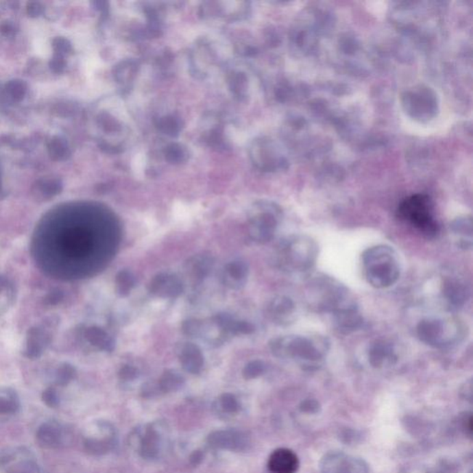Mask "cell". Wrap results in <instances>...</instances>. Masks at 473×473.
I'll use <instances>...</instances> for the list:
<instances>
[{
    "mask_svg": "<svg viewBox=\"0 0 473 473\" xmlns=\"http://www.w3.org/2000/svg\"><path fill=\"white\" fill-rule=\"evenodd\" d=\"M271 352L276 357L293 360L304 367L313 369L320 366L330 350L328 337L289 335L276 337L269 343Z\"/></svg>",
    "mask_w": 473,
    "mask_h": 473,
    "instance_id": "obj_1",
    "label": "cell"
},
{
    "mask_svg": "<svg viewBox=\"0 0 473 473\" xmlns=\"http://www.w3.org/2000/svg\"><path fill=\"white\" fill-rule=\"evenodd\" d=\"M309 294L313 307L332 317L359 310L357 300L350 289L330 276L317 275L311 278Z\"/></svg>",
    "mask_w": 473,
    "mask_h": 473,
    "instance_id": "obj_2",
    "label": "cell"
},
{
    "mask_svg": "<svg viewBox=\"0 0 473 473\" xmlns=\"http://www.w3.org/2000/svg\"><path fill=\"white\" fill-rule=\"evenodd\" d=\"M361 263L364 276L374 288H390L400 278V259L390 246L380 244L366 249L361 255Z\"/></svg>",
    "mask_w": 473,
    "mask_h": 473,
    "instance_id": "obj_3",
    "label": "cell"
},
{
    "mask_svg": "<svg viewBox=\"0 0 473 473\" xmlns=\"http://www.w3.org/2000/svg\"><path fill=\"white\" fill-rule=\"evenodd\" d=\"M318 245L307 235H293L281 241L276 250V264L291 274H306L315 267Z\"/></svg>",
    "mask_w": 473,
    "mask_h": 473,
    "instance_id": "obj_4",
    "label": "cell"
},
{
    "mask_svg": "<svg viewBox=\"0 0 473 473\" xmlns=\"http://www.w3.org/2000/svg\"><path fill=\"white\" fill-rule=\"evenodd\" d=\"M467 328L463 322L455 317H428L419 322L416 328L418 339L427 346L437 350L451 349L463 341Z\"/></svg>",
    "mask_w": 473,
    "mask_h": 473,
    "instance_id": "obj_5",
    "label": "cell"
},
{
    "mask_svg": "<svg viewBox=\"0 0 473 473\" xmlns=\"http://www.w3.org/2000/svg\"><path fill=\"white\" fill-rule=\"evenodd\" d=\"M398 219L410 223L427 239H434L440 231L433 213V202L426 195H414L406 198L397 210Z\"/></svg>",
    "mask_w": 473,
    "mask_h": 473,
    "instance_id": "obj_6",
    "label": "cell"
},
{
    "mask_svg": "<svg viewBox=\"0 0 473 473\" xmlns=\"http://www.w3.org/2000/svg\"><path fill=\"white\" fill-rule=\"evenodd\" d=\"M132 445L145 459L160 458L169 442V433L163 422H151L138 428L132 435Z\"/></svg>",
    "mask_w": 473,
    "mask_h": 473,
    "instance_id": "obj_7",
    "label": "cell"
},
{
    "mask_svg": "<svg viewBox=\"0 0 473 473\" xmlns=\"http://www.w3.org/2000/svg\"><path fill=\"white\" fill-rule=\"evenodd\" d=\"M282 217V210L276 204H260L249 220L250 239L258 244L269 243L275 236Z\"/></svg>",
    "mask_w": 473,
    "mask_h": 473,
    "instance_id": "obj_8",
    "label": "cell"
},
{
    "mask_svg": "<svg viewBox=\"0 0 473 473\" xmlns=\"http://www.w3.org/2000/svg\"><path fill=\"white\" fill-rule=\"evenodd\" d=\"M402 106L405 112L419 122H428L435 118L438 101L434 90L425 85H417L402 95Z\"/></svg>",
    "mask_w": 473,
    "mask_h": 473,
    "instance_id": "obj_9",
    "label": "cell"
},
{
    "mask_svg": "<svg viewBox=\"0 0 473 473\" xmlns=\"http://www.w3.org/2000/svg\"><path fill=\"white\" fill-rule=\"evenodd\" d=\"M148 291L161 299H176L184 292V284L176 274L162 272L151 279Z\"/></svg>",
    "mask_w": 473,
    "mask_h": 473,
    "instance_id": "obj_10",
    "label": "cell"
},
{
    "mask_svg": "<svg viewBox=\"0 0 473 473\" xmlns=\"http://www.w3.org/2000/svg\"><path fill=\"white\" fill-rule=\"evenodd\" d=\"M470 294V287L462 278L449 276L444 279L442 298L449 310H459L463 307Z\"/></svg>",
    "mask_w": 473,
    "mask_h": 473,
    "instance_id": "obj_11",
    "label": "cell"
},
{
    "mask_svg": "<svg viewBox=\"0 0 473 473\" xmlns=\"http://www.w3.org/2000/svg\"><path fill=\"white\" fill-rule=\"evenodd\" d=\"M207 442L213 448L230 451H243L250 445L248 435L243 431L236 429L213 432L207 438Z\"/></svg>",
    "mask_w": 473,
    "mask_h": 473,
    "instance_id": "obj_12",
    "label": "cell"
},
{
    "mask_svg": "<svg viewBox=\"0 0 473 473\" xmlns=\"http://www.w3.org/2000/svg\"><path fill=\"white\" fill-rule=\"evenodd\" d=\"M267 315L276 325L282 326L291 325L296 320V304L289 297H275L267 304Z\"/></svg>",
    "mask_w": 473,
    "mask_h": 473,
    "instance_id": "obj_13",
    "label": "cell"
},
{
    "mask_svg": "<svg viewBox=\"0 0 473 473\" xmlns=\"http://www.w3.org/2000/svg\"><path fill=\"white\" fill-rule=\"evenodd\" d=\"M52 334L45 325L34 326L29 329L23 355L27 358L41 357L52 341Z\"/></svg>",
    "mask_w": 473,
    "mask_h": 473,
    "instance_id": "obj_14",
    "label": "cell"
},
{
    "mask_svg": "<svg viewBox=\"0 0 473 473\" xmlns=\"http://www.w3.org/2000/svg\"><path fill=\"white\" fill-rule=\"evenodd\" d=\"M249 276V265L241 259L228 262L223 267L221 281L228 288L240 289L245 286Z\"/></svg>",
    "mask_w": 473,
    "mask_h": 473,
    "instance_id": "obj_15",
    "label": "cell"
},
{
    "mask_svg": "<svg viewBox=\"0 0 473 473\" xmlns=\"http://www.w3.org/2000/svg\"><path fill=\"white\" fill-rule=\"evenodd\" d=\"M211 321L227 337L252 335L255 332V326L251 322L236 320L235 317L228 315V313H217V315L213 316Z\"/></svg>",
    "mask_w": 473,
    "mask_h": 473,
    "instance_id": "obj_16",
    "label": "cell"
},
{
    "mask_svg": "<svg viewBox=\"0 0 473 473\" xmlns=\"http://www.w3.org/2000/svg\"><path fill=\"white\" fill-rule=\"evenodd\" d=\"M368 359L369 363L374 367H387L397 363L398 353L391 343L378 340L371 345L368 350Z\"/></svg>",
    "mask_w": 473,
    "mask_h": 473,
    "instance_id": "obj_17",
    "label": "cell"
},
{
    "mask_svg": "<svg viewBox=\"0 0 473 473\" xmlns=\"http://www.w3.org/2000/svg\"><path fill=\"white\" fill-rule=\"evenodd\" d=\"M180 363L184 371L191 374H199L203 371L204 358L200 348L193 343H183L179 349Z\"/></svg>",
    "mask_w": 473,
    "mask_h": 473,
    "instance_id": "obj_18",
    "label": "cell"
},
{
    "mask_svg": "<svg viewBox=\"0 0 473 473\" xmlns=\"http://www.w3.org/2000/svg\"><path fill=\"white\" fill-rule=\"evenodd\" d=\"M299 459L291 449L278 448L271 454L268 468L272 473H296Z\"/></svg>",
    "mask_w": 473,
    "mask_h": 473,
    "instance_id": "obj_19",
    "label": "cell"
},
{
    "mask_svg": "<svg viewBox=\"0 0 473 473\" xmlns=\"http://www.w3.org/2000/svg\"><path fill=\"white\" fill-rule=\"evenodd\" d=\"M450 233L454 243L459 249L472 250L473 243V224L470 216L459 217L450 224Z\"/></svg>",
    "mask_w": 473,
    "mask_h": 473,
    "instance_id": "obj_20",
    "label": "cell"
},
{
    "mask_svg": "<svg viewBox=\"0 0 473 473\" xmlns=\"http://www.w3.org/2000/svg\"><path fill=\"white\" fill-rule=\"evenodd\" d=\"M214 265L215 260L211 255L206 254L193 255L186 263V271L193 280L202 282L212 272Z\"/></svg>",
    "mask_w": 473,
    "mask_h": 473,
    "instance_id": "obj_21",
    "label": "cell"
},
{
    "mask_svg": "<svg viewBox=\"0 0 473 473\" xmlns=\"http://www.w3.org/2000/svg\"><path fill=\"white\" fill-rule=\"evenodd\" d=\"M84 337L92 346L97 348L98 350H103V352H112L115 350V340L104 329L98 328V326H90V328L85 329Z\"/></svg>",
    "mask_w": 473,
    "mask_h": 473,
    "instance_id": "obj_22",
    "label": "cell"
},
{
    "mask_svg": "<svg viewBox=\"0 0 473 473\" xmlns=\"http://www.w3.org/2000/svg\"><path fill=\"white\" fill-rule=\"evenodd\" d=\"M333 320L337 330L345 335L354 333V332L360 330L364 324L363 315H361L359 310L334 316Z\"/></svg>",
    "mask_w": 473,
    "mask_h": 473,
    "instance_id": "obj_23",
    "label": "cell"
},
{
    "mask_svg": "<svg viewBox=\"0 0 473 473\" xmlns=\"http://www.w3.org/2000/svg\"><path fill=\"white\" fill-rule=\"evenodd\" d=\"M184 384V377L176 370L165 371L158 383L161 393L176 392L182 389Z\"/></svg>",
    "mask_w": 473,
    "mask_h": 473,
    "instance_id": "obj_24",
    "label": "cell"
},
{
    "mask_svg": "<svg viewBox=\"0 0 473 473\" xmlns=\"http://www.w3.org/2000/svg\"><path fill=\"white\" fill-rule=\"evenodd\" d=\"M115 283L116 291L119 296H128L136 285V276L132 271L121 270L117 274Z\"/></svg>",
    "mask_w": 473,
    "mask_h": 473,
    "instance_id": "obj_25",
    "label": "cell"
},
{
    "mask_svg": "<svg viewBox=\"0 0 473 473\" xmlns=\"http://www.w3.org/2000/svg\"><path fill=\"white\" fill-rule=\"evenodd\" d=\"M215 408L221 415L230 416L235 415L240 411L241 405L235 396L230 393H225L217 400Z\"/></svg>",
    "mask_w": 473,
    "mask_h": 473,
    "instance_id": "obj_26",
    "label": "cell"
},
{
    "mask_svg": "<svg viewBox=\"0 0 473 473\" xmlns=\"http://www.w3.org/2000/svg\"><path fill=\"white\" fill-rule=\"evenodd\" d=\"M204 322L200 319L190 318L183 322L182 331L185 336L200 337L203 336Z\"/></svg>",
    "mask_w": 473,
    "mask_h": 473,
    "instance_id": "obj_27",
    "label": "cell"
},
{
    "mask_svg": "<svg viewBox=\"0 0 473 473\" xmlns=\"http://www.w3.org/2000/svg\"><path fill=\"white\" fill-rule=\"evenodd\" d=\"M267 365L263 361L254 360L250 361L244 366L243 376L247 380L257 378L265 374Z\"/></svg>",
    "mask_w": 473,
    "mask_h": 473,
    "instance_id": "obj_28",
    "label": "cell"
},
{
    "mask_svg": "<svg viewBox=\"0 0 473 473\" xmlns=\"http://www.w3.org/2000/svg\"><path fill=\"white\" fill-rule=\"evenodd\" d=\"M139 374L140 372L136 367L127 364V365L122 366L121 370L119 371V378L123 382H132L137 379Z\"/></svg>",
    "mask_w": 473,
    "mask_h": 473,
    "instance_id": "obj_29",
    "label": "cell"
},
{
    "mask_svg": "<svg viewBox=\"0 0 473 473\" xmlns=\"http://www.w3.org/2000/svg\"><path fill=\"white\" fill-rule=\"evenodd\" d=\"M64 299V293L60 289H55L51 292H49L45 298V304L49 305V306H55L58 305L60 302H62Z\"/></svg>",
    "mask_w": 473,
    "mask_h": 473,
    "instance_id": "obj_30",
    "label": "cell"
},
{
    "mask_svg": "<svg viewBox=\"0 0 473 473\" xmlns=\"http://www.w3.org/2000/svg\"><path fill=\"white\" fill-rule=\"evenodd\" d=\"M4 291H12V285H10L7 278L0 276V294L3 293Z\"/></svg>",
    "mask_w": 473,
    "mask_h": 473,
    "instance_id": "obj_31",
    "label": "cell"
},
{
    "mask_svg": "<svg viewBox=\"0 0 473 473\" xmlns=\"http://www.w3.org/2000/svg\"><path fill=\"white\" fill-rule=\"evenodd\" d=\"M202 454L200 452H195L193 455L191 457V461L193 464H198L199 461H201Z\"/></svg>",
    "mask_w": 473,
    "mask_h": 473,
    "instance_id": "obj_32",
    "label": "cell"
}]
</instances>
